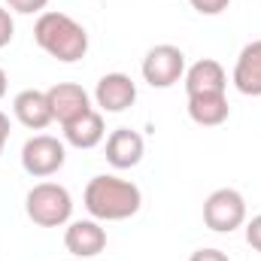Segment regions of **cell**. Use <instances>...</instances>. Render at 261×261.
I'll use <instances>...</instances> for the list:
<instances>
[{
  "mask_svg": "<svg viewBox=\"0 0 261 261\" xmlns=\"http://www.w3.org/2000/svg\"><path fill=\"white\" fill-rule=\"evenodd\" d=\"M34 40H37V46L46 55H52L61 64H76L88 52V34H85V28L76 18H70L67 12H55V9H49V12H43L37 18Z\"/></svg>",
  "mask_w": 261,
  "mask_h": 261,
  "instance_id": "cell-1",
  "label": "cell"
},
{
  "mask_svg": "<svg viewBox=\"0 0 261 261\" xmlns=\"http://www.w3.org/2000/svg\"><path fill=\"white\" fill-rule=\"evenodd\" d=\"M85 210L97 219V222H122L130 219L140 203L143 195L140 189L128 182V179H119V176H94L88 186H85Z\"/></svg>",
  "mask_w": 261,
  "mask_h": 261,
  "instance_id": "cell-2",
  "label": "cell"
},
{
  "mask_svg": "<svg viewBox=\"0 0 261 261\" xmlns=\"http://www.w3.org/2000/svg\"><path fill=\"white\" fill-rule=\"evenodd\" d=\"M24 213L40 228H61L73 216V197L58 182H37L24 197Z\"/></svg>",
  "mask_w": 261,
  "mask_h": 261,
  "instance_id": "cell-3",
  "label": "cell"
},
{
  "mask_svg": "<svg viewBox=\"0 0 261 261\" xmlns=\"http://www.w3.org/2000/svg\"><path fill=\"white\" fill-rule=\"evenodd\" d=\"M203 225L216 234H231L246 225V200L237 189H216L203 200Z\"/></svg>",
  "mask_w": 261,
  "mask_h": 261,
  "instance_id": "cell-4",
  "label": "cell"
},
{
  "mask_svg": "<svg viewBox=\"0 0 261 261\" xmlns=\"http://www.w3.org/2000/svg\"><path fill=\"white\" fill-rule=\"evenodd\" d=\"M64 161H67V149L58 137L37 134L21 146V167H24V173L37 176V179L55 176L64 167Z\"/></svg>",
  "mask_w": 261,
  "mask_h": 261,
  "instance_id": "cell-5",
  "label": "cell"
},
{
  "mask_svg": "<svg viewBox=\"0 0 261 261\" xmlns=\"http://www.w3.org/2000/svg\"><path fill=\"white\" fill-rule=\"evenodd\" d=\"M182 76H186V55H182V49H176L170 43H161V46H152L146 52V58H143V79L152 88H170Z\"/></svg>",
  "mask_w": 261,
  "mask_h": 261,
  "instance_id": "cell-6",
  "label": "cell"
},
{
  "mask_svg": "<svg viewBox=\"0 0 261 261\" xmlns=\"http://www.w3.org/2000/svg\"><path fill=\"white\" fill-rule=\"evenodd\" d=\"M64 246L76 258H94L107 249V231L100 228L97 219H79L70 222L64 231Z\"/></svg>",
  "mask_w": 261,
  "mask_h": 261,
  "instance_id": "cell-7",
  "label": "cell"
},
{
  "mask_svg": "<svg viewBox=\"0 0 261 261\" xmlns=\"http://www.w3.org/2000/svg\"><path fill=\"white\" fill-rule=\"evenodd\" d=\"M46 97H49V107H52L55 122H61V125L79 119V116L88 113V110H94L88 91H85L82 85H76V82H58V85H52V88L46 91Z\"/></svg>",
  "mask_w": 261,
  "mask_h": 261,
  "instance_id": "cell-8",
  "label": "cell"
},
{
  "mask_svg": "<svg viewBox=\"0 0 261 261\" xmlns=\"http://www.w3.org/2000/svg\"><path fill=\"white\" fill-rule=\"evenodd\" d=\"M94 100L103 113H125L137 100V85L128 73H107L94 88Z\"/></svg>",
  "mask_w": 261,
  "mask_h": 261,
  "instance_id": "cell-9",
  "label": "cell"
},
{
  "mask_svg": "<svg viewBox=\"0 0 261 261\" xmlns=\"http://www.w3.org/2000/svg\"><path fill=\"white\" fill-rule=\"evenodd\" d=\"M12 113H15V119H18L24 128H31V130H43L55 122L46 91H37V88L18 91L15 100H12Z\"/></svg>",
  "mask_w": 261,
  "mask_h": 261,
  "instance_id": "cell-10",
  "label": "cell"
},
{
  "mask_svg": "<svg viewBox=\"0 0 261 261\" xmlns=\"http://www.w3.org/2000/svg\"><path fill=\"white\" fill-rule=\"evenodd\" d=\"M143 152H146V143L137 130L130 128H116L107 137V161L116 167V170H130L143 161Z\"/></svg>",
  "mask_w": 261,
  "mask_h": 261,
  "instance_id": "cell-11",
  "label": "cell"
},
{
  "mask_svg": "<svg viewBox=\"0 0 261 261\" xmlns=\"http://www.w3.org/2000/svg\"><path fill=\"white\" fill-rule=\"evenodd\" d=\"M186 82V94L195 97V94H222L228 88V73L225 67L213 58H200L197 64H192L182 76Z\"/></svg>",
  "mask_w": 261,
  "mask_h": 261,
  "instance_id": "cell-12",
  "label": "cell"
},
{
  "mask_svg": "<svg viewBox=\"0 0 261 261\" xmlns=\"http://www.w3.org/2000/svg\"><path fill=\"white\" fill-rule=\"evenodd\" d=\"M234 88L246 97H261V40H252L240 49L234 76H231Z\"/></svg>",
  "mask_w": 261,
  "mask_h": 261,
  "instance_id": "cell-13",
  "label": "cell"
},
{
  "mask_svg": "<svg viewBox=\"0 0 261 261\" xmlns=\"http://www.w3.org/2000/svg\"><path fill=\"white\" fill-rule=\"evenodd\" d=\"M228 116H231V103H228L225 91L222 94H195V97H189V119L200 128H219V125L228 122Z\"/></svg>",
  "mask_w": 261,
  "mask_h": 261,
  "instance_id": "cell-14",
  "label": "cell"
},
{
  "mask_svg": "<svg viewBox=\"0 0 261 261\" xmlns=\"http://www.w3.org/2000/svg\"><path fill=\"white\" fill-rule=\"evenodd\" d=\"M61 128H64V140L70 143V146H76V149H94V146L107 137L103 116H100L97 110L82 113L79 119L67 122V125H61Z\"/></svg>",
  "mask_w": 261,
  "mask_h": 261,
  "instance_id": "cell-15",
  "label": "cell"
},
{
  "mask_svg": "<svg viewBox=\"0 0 261 261\" xmlns=\"http://www.w3.org/2000/svg\"><path fill=\"white\" fill-rule=\"evenodd\" d=\"M6 6L12 12H21V15H34V12L43 15V9L49 6V0H6Z\"/></svg>",
  "mask_w": 261,
  "mask_h": 261,
  "instance_id": "cell-16",
  "label": "cell"
},
{
  "mask_svg": "<svg viewBox=\"0 0 261 261\" xmlns=\"http://www.w3.org/2000/svg\"><path fill=\"white\" fill-rule=\"evenodd\" d=\"M189 3H192V9H197L200 15H222L231 6V0H189Z\"/></svg>",
  "mask_w": 261,
  "mask_h": 261,
  "instance_id": "cell-17",
  "label": "cell"
},
{
  "mask_svg": "<svg viewBox=\"0 0 261 261\" xmlns=\"http://www.w3.org/2000/svg\"><path fill=\"white\" fill-rule=\"evenodd\" d=\"M12 37H15V21H12L9 9H3V6H0V49H3V46H9V43H12Z\"/></svg>",
  "mask_w": 261,
  "mask_h": 261,
  "instance_id": "cell-18",
  "label": "cell"
},
{
  "mask_svg": "<svg viewBox=\"0 0 261 261\" xmlns=\"http://www.w3.org/2000/svg\"><path fill=\"white\" fill-rule=\"evenodd\" d=\"M246 243L255 252H261V216H255L252 222H246Z\"/></svg>",
  "mask_w": 261,
  "mask_h": 261,
  "instance_id": "cell-19",
  "label": "cell"
},
{
  "mask_svg": "<svg viewBox=\"0 0 261 261\" xmlns=\"http://www.w3.org/2000/svg\"><path fill=\"white\" fill-rule=\"evenodd\" d=\"M189 261H231V258L222 249H197V252H192Z\"/></svg>",
  "mask_w": 261,
  "mask_h": 261,
  "instance_id": "cell-20",
  "label": "cell"
},
{
  "mask_svg": "<svg viewBox=\"0 0 261 261\" xmlns=\"http://www.w3.org/2000/svg\"><path fill=\"white\" fill-rule=\"evenodd\" d=\"M6 140H9V116L0 113V155H3V149H6Z\"/></svg>",
  "mask_w": 261,
  "mask_h": 261,
  "instance_id": "cell-21",
  "label": "cell"
},
{
  "mask_svg": "<svg viewBox=\"0 0 261 261\" xmlns=\"http://www.w3.org/2000/svg\"><path fill=\"white\" fill-rule=\"evenodd\" d=\"M6 97V73H3V67H0V100Z\"/></svg>",
  "mask_w": 261,
  "mask_h": 261,
  "instance_id": "cell-22",
  "label": "cell"
}]
</instances>
